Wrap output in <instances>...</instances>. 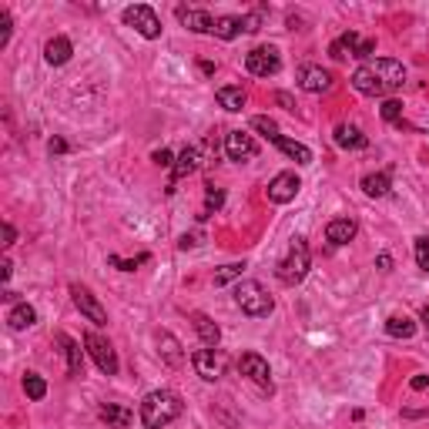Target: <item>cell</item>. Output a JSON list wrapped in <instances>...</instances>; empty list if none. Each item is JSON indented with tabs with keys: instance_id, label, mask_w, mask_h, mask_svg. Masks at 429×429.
Wrapping results in <instances>:
<instances>
[{
	"instance_id": "obj_48",
	"label": "cell",
	"mask_w": 429,
	"mask_h": 429,
	"mask_svg": "<svg viewBox=\"0 0 429 429\" xmlns=\"http://www.w3.org/2000/svg\"><path fill=\"white\" fill-rule=\"evenodd\" d=\"M423 326L429 328V302H426V309H423Z\"/></svg>"
},
{
	"instance_id": "obj_21",
	"label": "cell",
	"mask_w": 429,
	"mask_h": 429,
	"mask_svg": "<svg viewBox=\"0 0 429 429\" xmlns=\"http://www.w3.org/2000/svg\"><path fill=\"white\" fill-rule=\"evenodd\" d=\"M198 164H202V154H198V148H185V151L178 154V161H175V178H171L168 191H175L178 178H188L191 171H198Z\"/></svg>"
},
{
	"instance_id": "obj_38",
	"label": "cell",
	"mask_w": 429,
	"mask_h": 429,
	"mask_svg": "<svg viewBox=\"0 0 429 429\" xmlns=\"http://www.w3.org/2000/svg\"><path fill=\"white\" fill-rule=\"evenodd\" d=\"M241 27H245V34H255V30L262 27V13L255 11V13H248V17H241Z\"/></svg>"
},
{
	"instance_id": "obj_31",
	"label": "cell",
	"mask_w": 429,
	"mask_h": 429,
	"mask_svg": "<svg viewBox=\"0 0 429 429\" xmlns=\"http://www.w3.org/2000/svg\"><path fill=\"white\" fill-rule=\"evenodd\" d=\"M252 127L258 131V135H265V138L272 141V144H275V141L282 138V135H278V125L272 121V118H265V114H258V118H252Z\"/></svg>"
},
{
	"instance_id": "obj_27",
	"label": "cell",
	"mask_w": 429,
	"mask_h": 429,
	"mask_svg": "<svg viewBox=\"0 0 429 429\" xmlns=\"http://www.w3.org/2000/svg\"><path fill=\"white\" fill-rule=\"evenodd\" d=\"M392 188V181L386 171H379V175H366L362 178V191H366L369 198H386Z\"/></svg>"
},
{
	"instance_id": "obj_22",
	"label": "cell",
	"mask_w": 429,
	"mask_h": 429,
	"mask_svg": "<svg viewBox=\"0 0 429 429\" xmlns=\"http://www.w3.org/2000/svg\"><path fill=\"white\" fill-rule=\"evenodd\" d=\"M336 144H339V148H349V151H359V148L369 144V138L355 125H339L336 127Z\"/></svg>"
},
{
	"instance_id": "obj_46",
	"label": "cell",
	"mask_w": 429,
	"mask_h": 429,
	"mask_svg": "<svg viewBox=\"0 0 429 429\" xmlns=\"http://www.w3.org/2000/svg\"><path fill=\"white\" fill-rule=\"evenodd\" d=\"M379 268H382V272H389V268H392V258H389V255H379Z\"/></svg>"
},
{
	"instance_id": "obj_19",
	"label": "cell",
	"mask_w": 429,
	"mask_h": 429,
	"mask_svg": "<svg viewBox=\"0 0 429 429\" xmlns=\"http://www.w3.org/2000/svg\"><path fill=\"white\" fill-rule=\"evenodd\" d=\"M359 47H362V38H359L355 30H349V34H342V38H336L328 44V54H332L336 61H345V57H355Z\"/></svg>"
},
{
	"instance_id": "obj_41",
	"label": "cell",
	"mask_w": 429,
	"mask_h": 429,
	"mask_svg": "<svg viewBox=\"0 0 429 429\" xmlns=\"http://www.w3.org/2000/svg\"><path fill=\"white\" fill-rule=\"evenodd\" d=\"M13 239H17V231H13V225H11V222H4V245L11 248Z\"/></svg>"
},
{
	"instance_id": "obj_14",
	"label": "cell",
	"mask_w": 429,
	"mask_h": 429,
	"mask_svg": "<svg viewBox=\"0 0 429 429\" xmlns=\"http://www.w3.org/2000/svg\"><path fill=\"white\" fill-rule=\"evenodd\" d=\"M98 416H101V423H108V429H131V423H135V413L118 403H101Z\"/></svg>"
},
{
	"instance_id": "obj_28",
	"label": "cell",
	"mask_w": 429,
	"mask_h": 429,
	"mask_svg": "<svg viewBox=\"0 0 429 429\" xmlns=\"http://www.w3.org/2000/svg\"><path fill=\"white\" fill-rule=\"evenodd\" d=\"M275 144H278V148H282L285 154H289L295 164H312V151H309L305 144H299V141H292V138H285V135H282Z\"/></svg>"
},
{
	"instance_id": "obj_1",
	"label": "cell",
	"mask_w": 429,
	"mask_h": 429,
	"mask_svg": "<svg viewBox=\"0 0 429 429\" xmlns=\"http://www.w3.org/2000/svg\"><path fill=\"white\" fill-rule=\"evenodd\" d=\"M406 84V67L392 57H376L353 71V88L369 98H386Z\"/></svg>"
},
{
	"instance_id": "obj_29",
	"label": "cell",
	"mask_w": 429,
	"mask_h": 429,
	"mask_svg": "<svg viewBox=\"0 0 429 429\" xmlns=\"http://www.w3.org/2000/svg\"><path fill=\"white\" fill-rule=\"evenodd\" d=\"M245 30L241 27V17H214V38H222V40H235Z\"/></svg>"
},
{
	"instance_id": "obj_26",
	"label": "cell",
	"mask_w": 429,
	"mask_h": 429,
	"mask_svg": "<svg viewBox=\"0 0 429 429\" xmlns=\"http://www.w3.org/2000/svg\"><path fill=\"white\" fill-rule=\"evenodd\" d=\"M386 332L392 339H413L416 336V322L409 316H389L386 319Z\"/></svg>"
},
{
	"instance_id": "obj_2",
	"label": "cell",
	"mask_w": 429,
	"mask_h": 429,
	"mask_svg": "<svg viewBox=\"0 0 429 429\" xmlns=\"http://www.w3.org/2000/svg\"><path fill=\"white\" fill-rule=\"evenodd\" d=\"M181 413H185V403H181L178 392L154 389V392H148L144 403H141V426L144 429H164L168 423H175Z\"/></svg>"
},
{
	"instance_id": "obj_5",
	"label": "cell",
	"mask_w": 429,
	"mask_h": 429,
	"mask_svg": "<svg viewBox=\"0 0 429 429\" xmlns=\"http://www.w3.org/2000/svg\"><path fill=\"white\" fill-rule=\"evenodd\" d=\"M84 349H88V355L94 359V366L101 369L104 376H118V353H114V345L104 339V336L88 332V336H84Z\"/></svg>"
},
{
	"instance_id": "obj_7",
	"label": "cell",
	"mask_w": 429,
	"mask_h": 429,
	"mask_svg": "<svg viewBox=\"0 0 429 429\" xmlns=\"http://www.w3.org/2000/svg\"><path fill=\"white\" fill-rule=\"evenodd\" d=\"M245 67H248V74H255V77H272V74H278L282 57H278V51L272 44H265V47H255V51L245 54Z\"/></svg>"
},
{
	"instance_id": "obj_34",
	"label": "cell",
	"mask_w": 429,
	"mask_h": 429,
	"mask_svg": "<svg viewBox=\"0 0 429 429\" xmlns=\"http://www.w3.org/2000/svg\"><path fill=\"white\" fill-rule=\"evenodd\" d=\"M382 118H386V121H392V125H399V121H403V101L386 98V101H382Z\"/></svg>"
},
{
	"instance_id": "obj_30",
	"label": "cell",
	"mask_w": 429,
	"mask_h": 429,
	"mask_svg": "<svg viewBox=\"0 0 429 429\" xmlns=\"http://www.w3.org/2000/svg\"><path fill=\"white\" fill-rule=\"evenodd\" d=\"M24 392H27V399H44V396H47V382H44L40 376H34V372H27Z\"/></svg>"
},
{
	"instance_id": "obj_3",
	"label": "cell",
	"mask_w": 429,
	"mask_h": 429,
	"mask_svg": "<svg viewBox=\"0 0 429 429\" xmlns=\"http://www.w3.org/2000/svg\"><path fill=\"white\" fill-rule=\"evenodd\" d=\"M235 305H239L245 316L252 319H265L272 316V309H275V299L268 295L258 282H239L235 285Z\"/></svg>"
},
{
	"instance_id": "obj_45",
	"label": "cell",
	"mask_w": 429,
	"mask_h": 429,
	"mask_svg": "<svg viewBox=\"0 0 429 429\" xmlns=\"http://www.w3.org/2000/svg\"><path fill=\"white\" fill-rule=\"evenodd\" d=\"M11 262H7V258H4V262H0V278H4V282H7V278H11Z\"/></svg>"
},
{
	"instance_id": "obj_44",
	"label": "cell",
	"mask_w": 429,
	"mask_h": 429,
	"mask_svg": "<svg viewBox=\"0 0 429 429\" xmlns=\"http://www.w3.org/2000/svg\"><path fill=\"white\" fill-rule=\"evenodd\" d=\"M47 148H51V154H64V151H67V144H64L61 138H54L51 144H47Z\"/></svg>"
},
{
	"instance_id": "obj_4",
	"label": "cell",
	"mask_w": 429,
	"mask_h": 429,
	"mask_svg": "<svg viewBox=\"0 0 429 429\" xmlns=\"http://www.w3.org/2000/svg\"><path fill=\"white\" fill-rule=\"evenodd\" d=\"M309 245H305V239H295L289 245V255L278 262V278L285 282V285H299L305 275H309Z\"/></svg>"
},
{
	"instance_id": "obj_25",
	"label": "cell",
	"mask_w": 429,
	"mask_h": 429,
	"mask_svg": "<svg viewBox=\"0 0 429 429\" xmlns=\"http://www.w3.org/2000/svg\"><path fill=\"white\" fill-rule=\"evenodd\" d=\"M191 322H195V328H198V336H202L205 345H208V349H214V345H218V339H222V328L214 326L208 316H202V312H195V316H191Z\"/></svg>"
},
{
	"instance_id": "obj_33",
	"label": "cell",
	"mask_w": 429,
	"mask_h": 429,
	"mask_svg": "<svg viewBox=\"0 0 429 429\" xmlns=\"http://www.w3.org/2000/svg\"><path fill=\"white\" fill-rule=\"evenodd\" d=\"M222 205H225V195H222L218 188H212V185H208V195H205V212L198 214V218H208V214L218 212Z\"/></svg>"
},
{
	"instance_id": "obj_16",
	"label": "cell",
	"mask_w": 429,
	"mask_h": 429,
	"mask_svg": "<svg viewBox=\"0 0 429 429\" xmlns=\"http://www.w3.org/2000/svg\"><path fill=\"white\" fill-rule=\"evenodd\" d=\"M355 231H359V225H355L353 218H332L326 228V239L332 245H349L355 239Z\"/></svg>"
},
{
	"instance_id": "obj_6",
	"label": "cell",
	"mask_w": 429,
	"mask_h": 429,
	"mask_svg": "<svg viewBox=\"0 0 429 429\" xmlns=\"http://www.w3.org/2000/svg\"><path fill=\"white\" fill-rule=\"evenodd\" d=\"M125 24L135 27L141 38H161V21H158V13L148 7V4H135V7H125Z\"/></svg>"
},
{
	"instance_id": "obj_17",
	"label": "cell",
	"mask_w": 429,
	"mask_h": 429,
	"mask_svg": "<svg viewBox=\"0 0 429 429\" xmlns=\"http://www.w3.org/2000/svg\"><path fill=\"white\" fill-rule=\"evenodd\" d=\"M57 342L64 345V355H67V376H84V353H81V345L71 336H64V332H57Z\"/></svg>"
},
{
	"instance_id": "obj_36",
	"label": "cell",
	"mask_w": 429,
	"mask_h": 429,
	"mask_svg": "<svg viewBox=\"0 0 429 429\" xmlns=\"http://www.w3.org/2000/svg\"><path fill=\"white\" fill-rule=\"evenodd\" d=\"M141 262H148V255H138L135 262H125V258H118V255H108V265L121 268V272H135V268H138Z\"/></svg>"
},
{
	"instance_id": "obj_10",
	"label": "cell",
	"mask_w": 429,
	"mask_h": 429,
	"mask_svg": "<svg viewBox=\"0 0 429 429\" xmlns=\"http://www.w3.org/2000/svg\"><path fill=\"white\" fill-rule=\"evenodd\" d=\"M239 369H241V376H248L255 386H258V389L272 392V369H268V362L258 353H245V355H241Z\"/></svg>"
},
{
	"instance_id": "obj_15",
	"label": "cell",
	"mask_w": 429,
	"mask_h": 429,
	"mask_svg": "<svg viewBox=\"0 0 429 429\" xmlns=\"http://www.w3.org/2000/svg\"><path fill=\"white\" fill-rule=\"evenodd\" d=\"M178 21L195 30V34H212L214 30V21L208 11H195V7H178Z\"/></svg>"
},
{
	"instance_id": "obj_20",
	"label": "cell",
	"mask_w": 429,
	"mask_h": 429,
	"mask_svg": "<svg viewBox=\"0 0 429 429\" xmlns=\"http://www.w3.org/2000/svg\"><path fill=\"white\" fill-rule=\"evenodd\" d=\"M158 345H161V349H158V353H161V359H164V362H168L171 369H178L181 362H185L181 342H178L175 336H171V332H158Z\"/></svg>"
},
{
	"instance_id": "obj_42",
	"label": "cell",
	"mask_w": 429,
	"mask_h": 429,
	"mask_svg": "<svg viewBox=\"0 0 429 429\" xmlns=\"http://www.w3.org/2000/svg\"><path fill=\"white\" fill-rule=\"evenodd\" d=\"M372 51H376V40H362V47H359L355 57H372Z\"/></svg>"
},
{
	"instance_id": "obj_37",
	"label": "cell",
	"mask_w": 429,
	"mask_h": 429,
	"mask_svg": "<svg viewBox=\"0 0 429 429\" xmlns=\"http://www.w3.org/2000/svg\"><path fill=\"white\" fill-rule=\"evenodd\" d=\"M11 30H13V24H11V13L0 7V47H7V40H11Z\"/></svg>"
},
{
	"instance_id": "obj_47",
	"label": "cell",
	"mask_w": 429,
	"mask_h": 429,
	"mask_svg": "<svg viewBox=\"0 0 429 429\" xmlns=\"http://www.w3.org/2000/svg\"><path fill=\"white\" fill-rule=\"evenodd\" d=\"M275 101H278V104H285V108H292V98H289V94H282V91L275 94Z\"/></svg>"
},
{
	"instance_id": "obj_40",
	"label": "cell",
	"mask_w": 429,
	"mask_h": 429,
	"mask_svg": "<svg viewBox=\"0 0 429 429\" xmlns=\"http://www.w3.org/2000/svg\"><path fill=\"white\" fill-rule=\"evenodd\" d=\"M195 245H202V235L195 231V235H181V241H178V248H195Z\"/></svg>"
},
{
	"instance_id": "obj_12",
	"label": "cell",
	"mask_w": 429,
	"mask_h": 429,
	"mask_svg": "<svg viewBox=\"0 0 429 429\" xmlns=\"http://www.w3.org/2000/svg\"><path fill=\"white\" fill-rule=\"evenodd\" d=\"M225 154L231 158V161H252L255 154H258V144H255L252 135H245V131H228L225 135Z\"/></svg>"
},
{
	"instance_id": "obj_39",
	"label": "cell",
	"mask_w": 429,
	"mask_h": 429,
	"mask_svg": "<svg viewBox=\"0 0 429 429\" xmlns=\"http://www.w3.org/2000/svg\"><path fill=\"white\" fill-rule=\"evenodd\" d=\"M151 158H154V164H161V168H168V164H175V154L168 151V148H161V151H154Z\"/></svg>"
},
{
	"instance_id": "obj_23",
	"label": "cell",
	"mask_w": 429,
	"mask_h": 429,
	"mask_svg": "<svg viewBox=\"0 0 429 429\" xmlns=\"http://www.w3.org/2000/svg\"><path fill=\"white\" fill-rule=\"evenodd\" d=\"M214 98H218V104H222V108H225V111H241V108H245V101H248V94H245V88H241V84H228V88H218V94H214Z\"/></svg>"
},
{
	"instance_id": "obj_32",
	"label": "cell",
	"mask_w": 429,
	"mask_h": 429,
	"mask_svg": "<svg viewBox=\"0 0 429 429\" xmlns=\"http://www.w3.org/2000/svg\"><path fill=\"white\" fill-rule=\"evenodd\" d=\"M241 268H245V262H231V265H222L218 272H214V285H228L231 278L241 275Z\"/></svg>"
},
{
	"instance_id": "obj_8",
	"label": "cell",
	"mask_w": 429,
	"mask_h": 429,
	"mask_svg": "<svg viewBox=\"0 0 429 429\" xmlns=\"http://www.w3.org/2000/svg\"><path fill=\"white\" fill-rule=\"evenodd\" d=\"M71 299H74L77 312L84 319H91L94 326H108V312H104V305L98 302V295L91 289H84V285H71Z\"/></svg>"
},
{
	"instance_id": "obj_24",
	"label": "cell",
	"mask_w": 429,
	"mask_h": 429,
	"mask_svg": "<svg viewBox=\"0 0 429 429\" xmlns=\"http://www.w3.org/2000/svg\"><path fill=\"white\" fill-rule=\"evenodd\" d=\"M38 322V312H34V305H27V302H21V305H13L11 312H7V326L11 328H30Z\"/></svg>"
},
{
	"instance_id": "obj_35",
	"label": "cell",
	"mask_w": 429,
	"mask_h": 429,
	"mask_svg": "<svg viewBox=\"0 0 429 429\" xmlns=\"http://www.w3.org/2000/svg\"><path fill=\"white\" fill-rule=\"evenodd\" d=\"M416 265L423 272H429V235H419L416 239Z\"/></svg>"
},
{
	"instance_id": "obj_9",
	"label": "cell",
	"mask_w": 429,
	"mask_h": 429,
	"mask_svg": "<svg viewBox=\"0 0 429 429\" xmlns=\"http://www.w3.org/2000/svg\"><path fill=\"white\" fill-rule=\"evenodd\" d=\"M191 366H195V372H198L205 382H218L222 372H225V359H222L218 349H198V353L191 355Z\"/></svg>"
},
{
	"instance_id": "obj_13",
	"label": "cell",
	"mask_w": 429,
	"mask_h": 429,
	"mask_svg": "<svg viewBox=\"0 0 429 429\" xmlns=\"http://www.w3.org/2000/svg\"><path fill=\"white\" fill-rule=\"evenodd\" d=\"M299 188H302L299 175H295V171H282V175H275L272 181H268V202L285 205L299 195Z\"/></svg>"
},
{
	"instance_id": "obj_43",
	"label": "cell",
	"mask_w": 429,
	"mask_h": 429,
	"mask_svg": "<svg viewBox=\"0 0 429 429\" xmlns=\"http://www.w3.org/2000/svg\"><path fill=\"white\" fill-rule=\"evenodd\" d=\"M409 386H413V389H416V392L429 389V376H416V379H413V382H409Z\"/></svg>"
},
{
	"instance_id": "obj_11",
	"label": "cell",
	"mask_w": 429,
	"mask_h": 429,
	"mask_svg": "<svg viewBox=\"0 0 429 429\" xmlns=\"http://www.w3.org/2000/svg\"><path fill=\"white\" fill-rule=\"evenodd\" d=\"M332 84H336V77L328 74L326 67H319V64H305L299 71V88L309 91V94H328Z\"/></svg>"
},
{
	"instance_id": "obj_18",
	"label": "cell",
	"mask_w": 429,
	"mask_h": 429,
	"mask_svg": "<svg viewBox=\"0 0 429 429\" xmlns=\"http://www.w3.org/2000/svg\"><path fill=\"white\" fill-rule=\"evenodd\" d=\"M71 54H74V47H71V40L67 38H51L47 44H44V61L51 64V67L67 64L71 61Z\"/></svg>"
}]
</instances>
